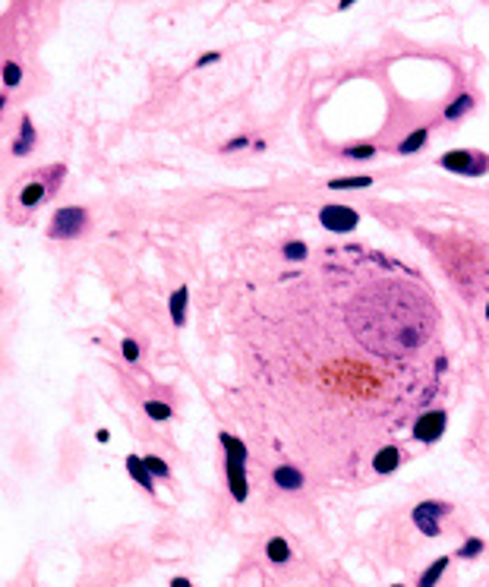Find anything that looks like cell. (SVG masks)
<instances>
[{
    "label": "cell",
    "instance_id": "obj_1",
    "mask_svg": "<svg viewBox=\"0 0 489 587\" xmlns=\"http://www.w3.org/2000/svg\"><path fill=\"white\" fill-rule=\"evenodd\" d=\"M218 439H221V448H224V474H228L230 496H234V502H246V496H250V480H246V458H250V452L230 432H218Z\"/></svg>",
    "mask_w": 489,
    "mask_h": 587
},
{
    "label": "cell",
    "instance_id": "obj_2",
    "mask_svg": "<svg viewBox=\"0 0 489 587\" xmlns=\"http://www.w3.org/2000/svg\"><path fill=\"white\" fill-rule=\"evenodd\" d=\"M89 228V212L82 206H63L54 212L51 224H48V237L51 240H73L79 234H86Z\"/></svg>",
    "mask_w": 489,
    "mask_h": 587
},
{
    "label": "cell",
    "instance_id": "obj_3",
    "mask_svg": "<svg viewBox=\"0 0 489 587\" xmlns=\"http://www.w3.org/2000/svg\"><path fill=\"white\" fill-rule=\"evenodd\" d=\"M445 171H455V174H464V177H483L489 174V155L483 152H470V149H455V152H445L439 158Z\"/></svg>",
    "mask_w": 489,
    "mask_h": 587
},
{
    "label": "cell",
    "instance_id": "obj_4",
    "mask_svg": "<svg viewBox=\"0 0 489 587\" xmlns=\"http://www.w3.org/2000/svg\"><path fill=\"white\" fill-rule=\"evenodd\" d=\"M452 512V506L448 502H439V499H430V502H420V506L414 508V524L417 530H420L423 537H439L442 534V524H439V518H445V515Z\"/></svg>",
    "mask_w": 489,
    "mask_h": 587
},
{
    "label": "cell",
    "instance_id": "obj_5",
    "mask_svg": "<svg viewBox=\"0 0 489 587\" xmlns=\"http://www.w3.org/2000/svg\"><path fill=\"white\" fill-rule=\"evenodd\" d=\"M445 426H448V414H445V410H423L414 420V430L410 432H414L417 442L432 446V442H439V439L445 436Z\"/></svg>",
    "mask_w": 489,
    "mask_h": 587
},
{
    "label": "cell",
    "instance_id": "obj_6",
    "mask_svg": "<svg viewBox=\"0 0 489 587\" xmlns=\"http://www.w3.org/2000/svg\"><path fill=\"white\" fill-rule=\"evenodd\" d=\"M319 224L332 234H350L360 224V215L348 206H322L319 208Z\"/></svg>",
    "mask_w": 489,
    "mask_h": 587
},
{
    "label": "cell",
    "instance_id": "obj_7",
    "mask_svg": "<svg viewBox=\"0 0 489 587\" xmlns=\"http://www.w3.org/2000/svg\"><path fill=\"white\" fill-rule=\"evenodd\" d=\"M54 193H57V183H38V180H29V183L19 190V202H23V208H38L48 196H54Z\"/></svg>",
    "mask_w": 489,
    "mask_h": 587
},
{
    "label": "cell",
    "instance_id": "obj_8",
    "mask_svg": "<svg viewBox=\"0 0 489 587\" xmlns=\"http://www.w3.org/2000/svg\"><path fill=\"white\" fill-rule=\"evenodd\" d=\"M272 480H275V486L278 490H284V493H297V490H303V470L300 468H294V464H281V468H275L272 470Z\"/></svg>",
    "mask_w": 489,
    "mask_h": 587
},
{
    "label": "cell",
    "instance_id": "obj_9",
    "mask_svg": "<svg viewBox=\"0 0 489 587\" xmlns=\"http://www.w3.org/2000/svg\"><path fill=\"white\" fill-rule=\"evenodd\" d=\"M126 474L133 477L146 493L155 490V477H152V470L146 468V458H139V455H126Z\"/></svg>",
    "mask_w": 489,
    "mask_h": 587
},
{
    "label": "cell",
    "instance_id": "obj_10",
    "mask_svg": "<svg viewBox=\"0 0 489 587\" xmlns=\"http://www.w3.org/2000/svg\"><path fill=\"white\" fill-rule=\"evenodd\" d=\"M186 306H190V288H186V284H180V288L171 294V304H168L171 322H174L177 328L186 326Z\"/></svg>",
    "mask_w": 489,
    "mask_h": 587
},
{
    "label": "cell",
    "instance_id": "obj_11",
    "mask_svg": "<svg viewBox=\"0 0 489 587\" xmlns=\"http://www.w3.org/2000/svg\"><path fill=\"white\" fill-rule=\"evenodd\" d=\"M398 468H401V452H398V446L379 448L376 458H372V470H376V474H395Z\"/></svg>",
    "mask_w": 489,
    "mask_h": 587
},
{
    "label": "cell",
    "instance_id": "obj_12",
    "mask_svg": "<svg viewBox=\"0 0 489 587\" xmlns=\"http://www.w3.org/2000/svg\"><path fill=\"white\" fill-rule=\"evenodd\" d=\"M32 149H35V127H32V117L26 114L23 123H19V136H16V142H13V155L23 158V155H29Z\"/></svg>",
    "mask_w": 489,
    "mask_h": 587
},
{
    "label": "cell",
    "instance_id": "obj_13",
    "mask_svg": "<svg viewBox=\"0 0 489 587\" xmlns=\"http://www.w3.org/2000/svg\"><path fill=\"white\" fill-rule=\"evenodd\" d=\"M426 139H430V130L426 127H417V130H410L404 139H401V146H398V152L401 155H414V152H420L423 146H426Z\"/></svg>",
    "mask_w": 489,
    "mask_h": 587
},
{
    "label": "cell",
    "instance_id": "obj_14",
    "mask_svg": "<svg viewBox=\"0 0 489 587\" xmlns=\"http://www.w3.org/2000/svg\"><path fill=\"white\" fill-rule=\"evenodd\" d=\"M448 562H452V559H448V556H439V559H432V562H430V568H426V572L420 575V584H417V587H436L439 581H442V575H445V568H448Z\"/></svg>",
    "mask_w": 489,
    "mask_h": 587
},
{
    "label": "cell",
    "instance_id": "obj_15",
    "mask_svg": "<svg viewBox=\"0 0 489 587\" xmlns=\"http://www.w3.org/2000/svg\"><path fill=\"white\" fill-rule=\"evenodd\" d=\"M266 556H268V562H275V565L290 562V546H288V540H284V537H272V540L266 543Z\"/></svg>",
    "mask_w": 489,
    "mask_h": 587
},
{
    "label": "cell",
    "instance_id": "obj_16",
    "mask_svg": "<svg viewBox=\"0 0 489 587\" xmlns=\"http://www.w3.org/2000/svg\"><path fill=\"white\" fill-rule=\"evenodd\" d=\"M372 186V177L370 174H357V177H335L328 180V190H366Z\"/></svg>",
    "mask_w": 489,
    "mask_h": 587
},
{
    "label": "cell",
    "instance_id": "obj_17",
    "mask_svg": "<svg viewBox=\"0 0 489 587\" xmlns=\"http://www.w3.org/2000/svg\"><path fill=\"white\" fill-rule=\"evenodd\" d=\"M281 256L288 262H303L306 256H310V246H306L303 240H288V243L281 246Z\"/></svg>",
    "mask_w": 489,
    "mask_h": 587
},
{
    "label": "cell",
    "instance_id": "obj_18",
    "mask_svg": "<svg viewBox=\"0 0 489 587\" xmlns=\"http://www.w3.org/2000/svg\"><path fill=\"white\" fill-rule=\"evenodd\" d=\"M470 108H474V98H470V95L455 98V101L445 108V120H461L467 111H470Z\"/></svg>",
    "mask_w": 489,
    "mask_h": 587
},
{
    "label": "cell",
    "instance_id": "obj_19",
    "mask_svg": "<svg viewBox=\"0 0 489 587\" xmlns=\"http://www.w3.org/2000/svg\"><path fill=\"white\" fill-rule=\"evenodd\" d=\"M142 410H146L148 417H152V420H158V424H164V420H171V404L168 401H146L142 404Z\"/></svg>",
    "mask_w": 489,
    "mask_h": 587
},
{
    "label": "cell",
    "instance_id": "obj_20",
    "mask_svg": "<svg viewBox=\"0 0 489 587\" xmlns=\"http://www.w3.org/2000/svg\"><path fill=\"white\" fill-rule=\"evenodd\" d=\"M483 550H486V543H483V537H467V540L461 543L458 559H477Z\"/></svg>",
    "mask_w": 489,
    "mask_h": 587
},
{
    "label": "cell",
    "instance_id": "obj_21",
    "mask_svg": "<svg viewBox=\"0 0 489 587\" xmlns=\"http://www.w3.org/2000/svg\"><path fill=\"white\" fill-rule=\"evenodd\" d=\"M19 82H23V67H19L16 60H7V63H3V86H7V89H16Z\"/></svg>",
    "mask_w": 489,
    "mask_h": 587
},
{
    "label": "cell",
    "instance_id": "obj_22",
    "mask_svg": "<svg viewBox=\"0 0 489 587\" xmlns=\"http://www.w3.org/2000/svg\"><path fill=\"white\" fill-rule=\"evenodd\" d=\"M146 468L152 470V477H158V480H168V477H171V468H168V461L158 458V455H148V458H146Z\"/></svg>",
    "mask_w": 489,
    "mask_h": 587
},
{
    "label": "cell",
    "instance_id": "obj_23",
    "mask_svg": "<svg viewBox=\"0 0 489 587\" xmlns=\"http://www.w3.org/2000/svg\"><path fill=\"white\" fill-rule=\"evenodd\" d=\"M344 158H354V161H370V158H376V149H372V146H350V149H344Z\"/></svg>",
    "mask_w": 489,
    "mask_h": 587
},
{
    "label": "cell",
    "instance_id": "obj_24",
    "mask_svg": "<svg viewBox=\"0 0 489 587\" xmlns=\"http://www.w3.org/2000/svg\"><path fill=\"white\" fill-rule=\"evenodd\" d=\"M120 350H123L126 364H136V360H139V344H136L133 338H123V344H120Z\"/></svg>",
    "mask_w": 489,
    "mask_h": 587
},
{
    "label": "cell",
    "instance_id": "obj_25",
    "mask_svg": "<svg viewBox=\"0 0 489 587\" xmlns=\"http://www.w3.org/2000/svg\"><path fill=\"white\" fill-rule=\"evenodd\" d=\"M218 60H221V54H218V51H208V54H202V57L196 60V67H199V70H202V67H212V63H218Z\"/></svg>",
    "mask_w": 489,
    "mask_h": 587
},
{
    "label": "cell",
    "instance_id": "obj_26",
    "mask_svg": "<svg viewBox=\"0 0 489 587\" xmlns=\"http://www.w3.org/2000/svg\"><path fill=\"white\" fill-rule=\"evenodd\" d=\"M246 142H250V139H246V136H240V139H234V142H228V149H230V152H234V149H243Z\"/></svg>",
    "mask_w": 489,
    "mask_h": 587
},
{
    "label": "cell",
    "instance_id": "obj_27",
    "mask_svg": "<svg viewBox=\"0 0 489 587\" xmlns=\"http://www.w3.org/2000/svg\"><path fill=\"white\" fill-rule=\"evenodd\" d=\"M171 587H193V581H190V578H174Z\"/></svg>",
    "mask_w": 489,
    "mask_h": 587
},
{
    "label": "cell",
    "instance_id": "obj_28",
    "mask_svg": "<svg viewBox=\"0 0 489 587\" xmlns=\"http://www.w3.org/2000/svg\"><path fill=\"white\" fill-rule=\"evenodd\" d=\"M95 439L104 446V442H111V432H108V430H98V432H95Z\"/></svg>",
    "mask_w": 489,
    "mask_h": 587
},
{
    "label": "cell",
    "instance_id": "obj_29",
    "mask_svg": "<svg viewBox=\"0 0 489 587\" xmlns=\"http://www.w3.org/2000/svg\"><path fill=\"white\" fill-rule=\"evenodd\" d=\"M486 322H489V304H486Z\"/></svg>",
    "mask_w": 489,
    "mask_h": 587
},
{
    "label": "cell",
    "instance_id": "obj_30",
    "mask_svg": "<svg viewBox=\"0 0 489 587\" xmlns=\"http://www.w3.org/2000/svg\"><path fill=\"white\" fill-rule=\"evenodd\" d=\"M392 587H404V584H392Z\"/></svg>",
    "mask_w": 489,
    "mask_h": 587
}]
</instances>
